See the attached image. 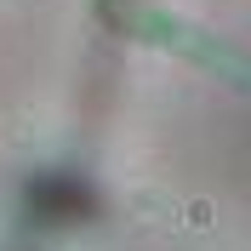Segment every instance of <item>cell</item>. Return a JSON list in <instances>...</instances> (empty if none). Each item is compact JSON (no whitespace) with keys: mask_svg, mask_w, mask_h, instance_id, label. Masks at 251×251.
Here are the masks:
<instances>
[{"mask_svg":"<svg viewBox=\"0 0 251 251\" xmlns=\"http://www.w3.org/2000/svg\"><path fill=\"white\" fill-rule=\"evenodd\" d=\"M120 29L131 34V40H143V46L166 51V57L188 63V69H200V75H211V80H223V86H234V92H251V51H240L228 34L205 29L194 17L166 12V6H131V12L120 17Z\"/></svg>","mask_w":251,"mask_h":251,"instance_id":"obj_1","label":"cell"}]
</instances>
